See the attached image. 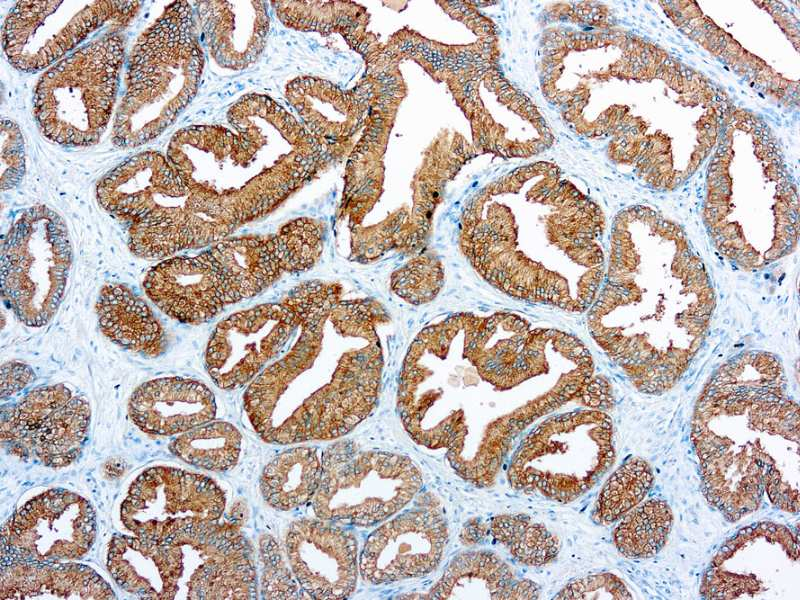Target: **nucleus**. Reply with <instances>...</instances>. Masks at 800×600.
<instances>
[{"instance_id":"1","label":"nucleus","mask_w":800,"mask_h":600,"mask_svg":"<svg viewBox=\"0 0 800 600\" xmlns=\"http://www.w3.org/2000/svg\"><path fill=\"white\" fill-rule=\"evenodd\" d=\"M615 217L608 268L589 308L597 344L641 392L672 388L702 345L715 306L710 279L683 230L644 207Z\"/></svg>"},{"instance_id":"2","label":"nucleus","mask_w":800,"mask_h":600,"mask_svg":"<svg viewBox=\"0 0 800 600\" xmlns=\"http://www.w3.org/2000/svg\"><path fill=\"white\" fill-rule=\"evenodd\" d=\"M309 373L298 356L265 369L244 394V408L267 443L294 444L346 435L374 410L378 356L345 358L328 372Z\"/></svg>"},{"instance_id":"3","label":"nucleus","mask_w":800,"mask_h":600,"mask_svg":"<svg viewBox=\"0 0 800 600\" xmlns=\"http://www.w3.org/2000/svg\"><path fill=\"white\" fill-rule=\"evenodd\" d=\"M104 209L132 221L128 245L140 258L159 259L220 240L230 211L220 199L191 189L168 158L142 152L97 186Z\"/></svg>"},{"instance_id":"4","label":"nucleus","mask_w":800,"mask_h":600,"mask_svg":"<svg viewBox=\"0 0 800 600\" xmlns=\"http://www.w3.org/2000/svg\"><path fill=\"white\" fill-rule=\"evenodd\" d=\"M191 27L188 2L176 1L138 39L114 122L118 145L135 147L155 139L193 97L201 59Z\"/></svg>"},{"instance_id":"5","label":"nucleus","mask_w":800,"mask_h":600,"mask_svg":"<svg viewBox=\"0 0 800 600\" xmlns=\"http://www.w3.org/2000/svg\"><path fill=\"white\" fill-rule=\"evenodd\" d=\"M610 417L598 410L553 415L520 442L507 480L518 491L559 503L590 490L614 463Z\"/></svg>"},{"instance_id":"6","label":"nucleus","mask_w":800,"mask_h":600,"mask_svg":"<svg viewBox=\"0 0 800 600\" xmlns=\"http://www.w3.org/2000/svg\"><path fill=\"white\" fill-rule=\"evenodd\" d=\"M123 58V40L111 34L52 65L33 99L43 133L64 145L96 143L111 117Z\"/></svg>"},{"instance_id":"7","label":"nucleus","mask_w":800,"mask_h":600,"mask_svg":"<svg viewBox=\"0 0 800 600\" xmlns=\"http://www.w3.org/2000/svg\"><path fill=\"white\" fill-rule=\"evenodd\" d=\"M422 485L421 471L409 457L339 441L322 453L312 508L323 520L370 527L402 510Z\"/></svg>"},{"instance_id":"8","label":"nucleus","mask_w":800,"mask_h":600,"mask_svg":"<svg viewBox=\"0 0 800 600\" xmlns=\"http://www.w3.org/2000/svg\"><path fill=\"white\" fill-rule=\"evenodd\" d=\"M72 263L63 219L46 206L24 210L1 250V292L7 306L27 326L40 327L56 314Z\"/></svg>"},{"instance_id":"9","label":"nucleus","mask_w":800,"mask_h":600,"mask_svg":"<svg viewBox=\"0 0 800 600\" xmlns=\"http://www.w3.org/2000/svg\"><path fill=\"white\" fill-rule=\"evenodd\" d=\"M137 1H18L2 31L8 61L24 72L47 68L108 20L133 16Z\"/></svg>"},{"instance_id":"10","label":"nucleus","mask_w":800,"mask_h":600,"mask_svg":"<svg viewBox=\"0 0 800 600\" xmlns=\"http://www.w3.org/2000/svg\"><path fill=\"white\" fill-rule=\"evenodd\" d=\"M90 419L88 401L65 385L36 387L2 408L1 441L23 460L62 468L80 456Z\"/></svg>"},{"instance_id":"11","label":"nucleus","mask_w":800,"mask_h":600,"mask_svg":"<svg viewBox=\"0 0 800 600\" xmlns=\"http://www.w3.org/2000/svg\"><path fill=\"white\" fill-rule=\"evenodd\" d=\"M224 492L210 478L174 467L142 472L121 505V521L135 536L164 543L193 525L217 521Z\"/></svg>"},{"instance_id":"12","label":"nucleus","mask_w":800,"mask_h":600,"mask_svg":"<svg viewBox=\"0 0 800 600\" xmlns=\"http://www.w3.org/2000/svg\"><path fill=\"white\" fill-rule=\"evenodd\" d=\"M96 516L80 495L48 490L19 508L1 531V563L82 558L94 544Z\"/></svg>"},{"instance_id":"13","label":"nucleus","mask_w":800,"mask_h":600,"mask_svg":"<svg viewBox=\"0 0 800 600\" xmlns=\"http://www.w3.org/2000/svg\"><path fill=\"white\" fill-rule=\"evenodd\" d=\"M166 542L181 549L183 572H189L184 582L186 599L252 600L258 597L252 549L239 525L217 521L199 523Z\"/></svg>"},{"instance_id":"14","label":"nucleus","mask_w":800,"mask_h":600,"mask_svg":"<svg viewBox=\"0 0 800 600\" xmlns=\"http://www.w3.org/2000/svg\"><path fill=\"white\" fill-rule=\"evenodd\" d=\"M448 538L442 512L426 502L388 520L367 537L359 572L375 585L423 577L441 563Z\"/></svg>"},{"instance_id":"15","label":"nucleus","mask_w":800,"mask_h":600,"mask_svg":"<svg viewBox=\"0 0 800 600\" xmlns=\"http://www.w3.org/2000/svg\"><path fill=\"white\" fill-rule=\"evenodd\" d=\"M289 566L311 599L342 600L355 590L358 544L352 531L323 519H300L285 537Z\"/></svg>"},{"instance_id":"16","label":"nucleus","mask_w":800,"mask_h":600,"mask_svg":"<svg viewBox=\"0 0 800 600\" xmlns=\"http://www.w3.org/2000/svg\"><path fill=\"white\" fill-rule=\"evenodd\" d=\"M143 287L163 313L187 324H200L237 302L211 252L168 258L146 275Z\"/></svg>"},{"instance_id":"17","label":"nucleus","mask_w":800,"mask_h":600,"mask_svg":"<svg viewBox=\"0 0 800 600\" xmlns=\"http://www.w3.org/2000/svg\"><path fill=\"white\" fill-rule=\"evenodd\" d=\"M128 415L147 434L172 436L211 422L216 402L211 390L199 381L157 378L136 388L128 403Z\"/></svg>"},{"instance_id":"18","label":"nucleus","mask_w":800,"mask_h":600,"mask_svg":"<svg viewBox=\"0 0 800 600\" xmlns=\"http://www.w3.org/2000/svg\"><path fill=\"white\" fill-rule=\"evenodd\" d=\"M107 568L116 584L140 599L171 600L183 574L181 549L172 542L156 543L137 536H114Z\"/></svg>"},{"instance_id":"19","label":"nucleus","mask_w":800,"mask_h":600,"mask_svg":"<svg viewBox=\"0 0 800 600\" xmlns=\"http://www.w3.org/2000/svg\"><path fill=\"white\" fill-rule=\"evenodd\" d=\"M541 588L532 580L518 578L497 554L471 550L456 555L432 586L428 599H538Z\"/></svg>"},{"instance_id":"20","label":"nucleus","mask_w":800,"mask_h":600,"mask_svg":"<svg viewBox=\"0 0 800 600\" xmlns=\"http://www.w3.org/2000/svg\"><path fill=\"white\" fill-rule=\"evenodd\" d=\"M111 586L78 563H1L0 599H115Z\"/></svg>"},{"instance_id":"21","label":"nucleus","mask_w":800,"mask_h":600,"mask_svg":"<svg viewBox=\"0 0 800 600\" xmlns=\"http://www.w3.org/2000/svg\"><path fill=\"white\" fill-rule=\"evenodd\" d=\"M95 308L102 333L118 346L149 358L166 350L161 323L150 306L127 286H103Z\"/></svg>"},{"instance_id":"22","label":"nucleus","mask_w":800,"mask_h":600,"mask_svg":"<svg viewBox=\"0 0 800 600\" xmlns=\"http://www.w3.org/2000/svg\"><path fill=\"white\" fill-rule=\"evenodd\" d=\"M209 251L237 302L258 294L284 271L275 238L228 239Z\"/></svg>"},{"instance_id":"23","label":"nucleus","mask_w":800,"mask_h":600,"mask_svg":"<svg viewBox=\"0 0 800 600\" xmlns=\"http://www.w3.org/2000/svg\"><path fill=\"white\" fill-rule=\"evenodd\" d=\"M322 478V454L314 447H293L276 455L263 469L260 491L271 507L294 510L312 500Z\"/></svg>"},{"instance_id":"24","label":"nucleus","mask_w":800,"mask_h":600,"mask_svg":"<svg viewBox=\"0 0 800 600\" xmlns=\"http://www.w3.org/2000/svg\"><path fill=\"white\" fill-rule=\"evenodd\" d=\"M241 441L242 436L234 425L215 421L181 433L170 442L169 450L192 466L221 472L236 465Z\"/></svg>"},{"instance_id":"25","label":"nucleus","mask_w":800,"mask_h":600,"mask_svg":"<svg viewBox=\"0 0 800 600\" xmlns=\"http://www.w3.org/2000/svg\"><path fill=\"white\" fill-rule=\"evenodd\" d=\"M673 523L669 505L650 499L625 514L614 530L617 550L627 558L655 556L665 545Z\"/></svg>"},{"instance_id":"26","label":"nucleus","mask_w":800,"mask_h":600,"mask_svg":"<svg viewBox=\"0 0 800 600\" xmlns=\"http://www.w3.org/2000/svg\"><path fill=\"white\" fill-rule=\"evenodd\" d=\"M489 532L520 564L543 566L558 555L560 543L545 525L522 514H502L491 518Z\"/></svg>"},{"instance_id":"27","label":"nucleus","mask_w":800,"mask_h":600,"mask_svg":"<svg viewBox=\"0 0 800 600\" xmlns=\"http://www.w3.org/2000/svg\"><path fill=\"white\" fill-rule=\"evenodd\" d=\"M653 481L650 465L642 458H630L610 475L602 487L592 512L593 521L609 525L620 520L642 502Z\"/></svg>"},{"instance_id":"28","label":"nucleus","mask_w":800,"mask_h":600,"mask_svg":"<svg viewBox=\"0 0 800 600\" xmlns=\"http://www.w3.org/2000/svg\"><path fill=\"white\" fill-rule=\"evenodd\" d=\"M259 558L262 564L260 593L264 599L290 600L305 599L291 568L284 560L282 550L269 534H263L258 541ZM307 596V595H306Z\"/></svg>"},{"instance_id":"29","label":"nucleus","mask_w":800,"mask_h":600,"mask_svg":"<svg viewBox=\"0 0 800 600\" xmlns=\"http://www.w3.org/2000/svg\"><path fill=\"white\" fill-rule=\"evenodd\" d=\"M283 270L300 271L311 267L320 255L321 237L314 230H291L274 237Z\"/></svg>"},{"instance_id":"30","label":"nucleus","mask_w":800,"mask_h":600,"mask_svg":"<svg viewBox=\"0 0 800 600\" xmlns=\"http://www.w3.org/2000/svg\"><path fill=\"white\" fill-rule=\"evenodd\" d=\"M553 599H632V596L618 577L602 573L570 581Z\"/></svg>"},{"instance_id":"31","label":"nucleus","mask_w":800,"mask_h":600,"mask_svg":"<svg viewBox=\"0 0 800 600\" xmlns=\"http://www.w3.org/2000/svg\"><path fill=\"white\" fill-rule=\"evenodd\" d=\"M33 369L20 362H7L1 367V397H10L34 382Z\"/></svg>"},{"instance_id":"32","label":"nucleus","mask_w":800,"mask_h":600,"mask_svg":"<svg viewBox=\"0 0 800 600\" xmlns=\"http://www.w3.org/2000/svg\"><path fill=\"white\" fill-rule=\"evenodd\" d=\"M629 132H630V134H631V135H633V136H636V135H638V134H639L638 127H630V128H629Z\"/></svg>"},{"instance_id":"33","label":"nucleus","mask_w":800,"mask_h":600,"mask_svg":"<svg viewBox=\"0 0 800 600\" xmlns=\"http://www.w3.org/2000/svg\"><path fill=\"white\" fill-rule=\"evenodd\" d=\"M721 160H722V158H720V157L715 155L711 160V164H718V163L721 162Z\"/></svg>"}]
</instances>
